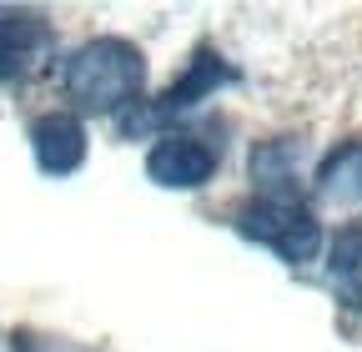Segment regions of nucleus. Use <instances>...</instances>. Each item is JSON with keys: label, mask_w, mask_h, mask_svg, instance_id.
<instances>
[{"label": "nucleus", "mask_w": 362, "mask_h": 352, "mask_svg": "<svg viewBox=\"0 0 362 352\" xmlns=\"http://www.w3.org/2000/svg\"><path fill=\"white\" fill-rule=\"evenodd\" d=\"M237 232L247 242L272 247L292 267H302V262H312L322 252V222L297 196H257V201L237 206Z\"/></svg>", "instance_id": "f03ea898"}, {"label": "nucleus", "mask_w": 362, "mask_h": 352, "mask_svg": "<svg viewBox=\"0 0 362 352\" xmlns=\"http://www.w3.org/2000/svg\"><path fill=\"white\" fill-rule=\"evenodd\" d=\"M237 81V71L226 66L216 51H197L192 61H187V71H181L166 91L156 96V101H146V106H126L121 116H116V126H121V136H136V131H151V126H166L171 116H181V111H192V106H202L216 86H232Z\"/></svg>", "instance_id": "7ed1b4c3"}, {"label": "nucleus", "mask_w": 362, "mask_h": 352, "mask_svg": "<svg viewBox=\"0 0 362 352\" xmlns=\"http://www.w3.org/2000/svg\"><path fill=\"white\" fill-rule=\"evenodd\" d=\"M30 151L45 176H71L86 161V126L71 111H51L30 126Z\"/></svg>", "instance_id": "423d86ee"}, {"label": "nucleus", "mask_w": 362, "mask_h": 352, "mask_svg": "<svg viewBox=\"0 0 362 352\" xmlns=\"http://www.w3.org/2000/svg\"><path fill=\"white\" fill-rule=\"evenodd\" d=\"M56 35L35 11H11L0 16V81H25L45 56H51Z\"/></svg>", "instance_id": "39448f33"}, {"label": "nucleus", "mask_w": 362, "mask_h": 352, "mask_svg": "<svg viewBox=\"0 0 362 352\" xmlns=\"http://www.w3.org/2000/svg\"><path fill=\"white\" fill-rule=\"evenodd\" d=\"M352 171H357L352 182H357V192H362V146H357V161H352Z\"/></svg>", "instance_id": "6e6552de"}, {"label": "nucleus", "mask_w": 362, "mask_h": 352, "mask_svg": "<svg viewBox=\"0 0 362 352\" xmlns=\"http://www.w3.org/2000/svg\"><path fill=\"white\" fill-rule=\"evenodd\" d=\"M216 171V146L192 136V131H171L146 151V176L166 192H197Z\"/></svg>", "instance_id": "20e7f679"}, {"label": "nucleus", "mask_w": 362, "mask_h": 352, "mask_svg": "<svg viewBox=\"0 0 362 352\" xmlns=\"http://www.w3.org/2000/svg\"><path fill=\"white\" fill-rule=\"evenodd\" d=\"M332 277L347 287V297L362 307V222H352V227H342L337 232V242H332Z\"/></svg>", "instance_id": "0eeeda50"}, {"label": "nucleus", "mask_w": 362, "mask_h": 352, "mask_svg": "<svg viewBox=\"0 0 362 352\" xmlns=\"http://www.w3.org/2000/svg\"><path fill=\"white\" fill-rule=\"evenodd\" d=\"M61 86L76 111L86 116H121L126 106L141 101L146 86V56L126 35H96L66 61Z\"/></svg>", "instance_id": "f257e3e1"}]
</instances>
